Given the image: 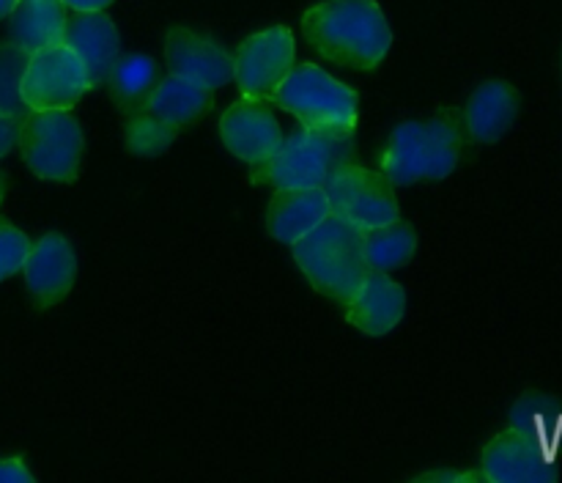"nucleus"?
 <instances>
[{
	"instance_id": "nucleus-23",
	"label": "nucleus",
	"mask_w": 562,
	"mask_h": 483,
	"mask_svg": "<svg viewBox=\"0 0 562 483\" xmlns=\"http://www.w3.org/2000/svg\"><path fill=\"white\" fill-rule=\"evenodd\" d=\"M27 53L14 42L0 44V113L22 121L31 110L22 102V75H25Z\"/></svg>"
},
{
	"instance_id": "nucleus-21",
	"label": "nucleus",
	"mask_w": 562,
	"mask_h": 483,
	"mask_svg": "<svg viewBox=\"0 0 562 483\" xmlns=\"http://www.w3.org/2000/svg\"><path fill=\"white\" fill-rule=\"evenodd\" d=\"M108 80L115 102L124 108H137L157 82V64L148 55H121Z\"/></svg>"
},
{
	"instance_id": "nucleus-14",
	"label": "nucleus",
	"mask_w": 562,
	"mask_h": 483,
	"mask_svg": "<svg viewBox=\"0 0 562 483\" xmlns=\"http://www.w3.org/2000/svg\"><path fill=\"white\" fill-rule=\"evenodd\" d=\"M64 44L82 60L91 86H102L121 58V36L115 22L102 11H77L66 20Z\"/></svg>"
},
{
	"instance_id": "nucleus-16",
	"label": "nucleus",
	"mask_w": 562,
	"mask_h": 483,
	"mask_svg": "<svg viewBox=\"0 0 562 483\" xmlns=\"http://www.w3.org/2000/svg\"><path fill=\"white\" fill-rule=\"evenodd\" d=\"M519 115V91L505 80H488L470 97L464 126L475 143H497Z\"/></svg>"
},
{
	"instance_id": "nucleus-11",
	"label": "nucleus",
	"mask_w": 562,
	"mask_h": 483,
	"mask_svg": "<svg viewBox=\"0 0 562 483\" xmlns=\"http://www.w3.org/2000/svg\"><path fill=\"white\" fill-rule=\"evenodd\" d=\"M483 475L492 483H541L558 475L541 442L527 428H505L483 448Z\"/></svg>"
},
{
	"instance_id": "nucleus-4",
	"label": "nucleus",
	"mask_w": 562,
	"mask_h": 483,
	"mask_svg": "<svg viewBox=\"0 0 562 483\" xmlns=\"http://www.w3.org/2000/svg\"><path fill=\"white\" fill-rule=\"evenodd\" d=\"M355 157V130H311L300 126L283 137L278 151L252 165V179L274 190H311L324 187L338 165Z\"/></svg>"
},
{
	"instance_id": "nucleus-1",
	"label": "nucleus",
	"mask_w": 562,
	"mask_h": 483,
	"mask_svg": "<svg viewBox=\"0 0 562 483\" xmlns=\"http://www.w3.org/2000/svg\"><path fill=\"white\" fill-rule=\"evenodd\" d=\"M307 44L327 60L371 71L387 58L393 31L376 0H324L302 14Z\"/></svg>"
},
{
	"instance_id": "nucleus-9",
	"label": "nucleus",
	"mask_w": 562,
	"mask_h": 483,
	"mask_svg": "<svg viewBox=\"0 0 562 483\" xmlns=\"http://www.w3.org/2000/svg\"><path fill=\"white\" fill-rule=\"evenodd\" d=\"M296 64L294 33L285 25L252 33L239 44L234 55V80L241 97L269 102L274 88L285 80Z\"/></svg>"
},
{
	"instance_id": "nucleus-7",
	"label": "nucleus",
	"mask_w": 562,
	"mask_h": 483,
	"mask_svg": "<svg viewBox=\"0 0 562 483\" xmlns=\"http://www.w3.org/2000/svg\"><path fill=\"white\" fill-rule=\"evenodd\" d=\"M324 192H327L329 212L360 231L382 228L401 220L393 181L382 170L376 173L355 162H344L324 181Z\"/></svg>"
},
{
	"instance_id": "nucleus-22",
	"label": "nucleus",
	"mask_w": 562,
	"mask_h": 483,
	"mask_svg": "<svg viewBox=\"0 0 562 483\" xmlns=\"http://www.w3.org/2000/svg\"><path fill=\"white\" fill-rule=\"evenodd\" d=\"M176 132H179L176 126L165 124L157 115L148 113L143 104H137V108H130V115H126L124 141L126 148L137 157H159L173 146Z\"/></svg>"
},
{
	"instance_id": "nucleus-8",
	"label": "nucleus",
	"mask_w": 562,
	"mask_h": 483,
	"mask_svg": "<svg viewBox=\"0 0 562 483\" xmlns=\"http://www.w3.org/2000/svg\"><path fill=\"white\" fill-rule=\"evenodd\" d=\"M91 88L86 66L64 42L27 55L20 86L27 110H71Z\"/></svg>"
},
{
	"instance_id": "nucleus-20",
	"label": "nucleus",
	"mask_w": 562,
	"mask_h": 483,
	"mask_svg": "<svg viewBox=\"0 0 562 483\" xmlns=\"http://www.w3.org/2000/svg\"><path fill=\"white\" fill-rule=\"evenodd\" d=\"M417 250V234L404 220L382 225V228L366 231V258L368 267L376 272H390L412 261Z\"/></svg>"
},
{
	"instance_id": "nucleus-13",
	"label": "nucleus",
	"mask_w": 562,
	"mask_h": 483,
	"mask_svg": "<svg viewBox=\"0 0 562 483\" xmlns=\"http://www.w3.org/2000/svg\"><path fill=\"white\" fill-rule=\"evenodd\" d=\"M27 294L38 307H53L71 291L77 278V256L71 242L64 234H44L38 242H31L25 263Z\"/></svg>"
},
{
	"instance_id": "nucleus-18",
	"label": "nucleus",
	"mask_w": 562,
	"mask_h": 483,
	"mask_svg": "<svg viewBox=\"0 0 562 483\" xmlns=\"http://www.w3.org/2000/svg\"><path fill=\"white\" fill-rule=\"evenodd\" d=\"M66 3L64 0H16L9 14L11 42L27 55L49 44L64 42Z\"/></svg>"
},
{
	"instance_id": "nucleus-27",
	"label": "nucleus",
	"mask_w": 562,
	"mask_h": 483,
	"mask_svg": "<svg viewBox=\"0 0 562 483\" xmlns=\"http://www.w3.org/2000/svg\"><path fill=\"white\" fill-rule=\"evenodd\" d=\"M16 141H20V121L0 113V159H3L5 154H11Z\"/></svg>"
},
{
	"instance_id": "nucleus-17",
	"label": "nucleus",
	"mask_w": 562,
	"mask_h": 483,
	"mask_svg": "<svg viewBox=\"0 0 562 483\" xmlns=\"http://www.w3.org/2000/svg\"><path fill=\"white\" fill-rule=\"evenodd\" d=\"M329 201L324 187L311 190H278L269 203L267 228L278 242L294 245L305 234H311L324 217H329Z\"/></svg>"
},
{
	"instance_id": "nucleus-19",
	"label": "nucleus",
	"mask_w": 562,
	"mask_h": 483,
	"mask_svg": "<svg viewBox=\"0 0 562 483\" xmlns=\"http://www.w3.org/2000/svg\"><path fill=\"white\" fill-rule=\"evenodd\" d=\"M212 102L214 91L187 80V77L168 75L162 82H157V86L148 91V97L143 99V108L151 115H157L159 121H165V124L181 130V126L192 124V121H198L201 115H206Z\"/></svg>"
},
{
	"instance_id": "nucleus-29",
	"label": "nucleus",
	"mask_w": 562,
	"mask_h": 483,
	"mask_svg": "<svg viewBox=\"0 0 562 483\" xmlns=\"http://www.w3.org/2000/svg\"><path fill=\"white\" fill-rule=\"evenodd\" d=\"M14 5H16V0H0V20H5V16L11 14V11H14Z\"/></svg>"
},
{
	"instance_id": "nucleus-3",
	"label": "nucleus",
	"mask_w": 562,
	"mask_h": 483,
	"mask_svg": "<svg viewBox=\"0 0 562 483\" xmlns=\"http://www.w3.org/2000/svg\"><path fill=\"white\" fill-rule=\"evenodd\" d=\"M461 130L453 115L428 121H404L390 132V141L379 157V170L393 184L448 179L459 165Z\"/></svg>"
},
{
	"instance_id": "nucleus-12",
	"label": "nucleus",
	"mask_w": 562,
	"mask_h": 483,
	"mask_svg": "<svg viewBox=\"0 0 562 483\" xmlns=\"http://www.w3.org/2000/svg\"><path fill=\"white\" fill-rule=\"evenodd\" d=\"M220 137L234 157L261 165L280 148L283 130L267 102L241 97L220 119Z\"/></svg>"
},
{
	"instance_id": "nucleus-5",
	"label": "nucleus",
	"mask_w": 562,
	"mask_h": 483,
	"mask_svg": "<svg viewBox=\"0 0 562 483\" xmlns=\"http://www.w3.org/2000/svg\"><path fill=\"white\" fill-rule=\"evenodd\" d=\"M269 102L311 130H357L360 93L316 64H294Z\"/></svg>"
},
{
	"instance_id": "nucleus-25",
	"label": "nucleus",
	"mask_w": 562,
	"mask_h": 483,
	"mask_svg": "<svg viewBox=\"0 0 562 483\" xmlns=\"http://www.w3.org/2000/svg\"><path fill=\"white\" fill-rule=\"evenodd\" d=\"M415 481H434V483H439V481H448V483H477V481H486V475H483V470L477 472V470H467V472H461V470H439V472H423V475H417Z\"/></svg>"
},
{
	"instance_id": "nucleus-15",
	"label": "nucleus",
	"mask_w": 562,
	"mask_h": 483,
	"mask_svg": "<svg viewBox=\"0 0 562 483\" xmlns=\"http://www.w3.org/2000/svg\"><path fill=\"white\" fill-rule=\"evenodd\" d=\"M406 313V291L404 285L395 283L387 272H371L362 278L360 289L351 294L346 302V322L357 327L360 333L373 335H387L401 324Z\"/></svg>"
},
{
	"instance_id": "nucleus-28",
	"label": "nucleus",
	"mask_w": 562,
	"mask_h": 483,
	"mask_svg": "<svg viewBox=\"0 0 562 483\" xmlns=\"http://www.w3.org/2000/svg\"><path fill=\"white\" fill-rule=\"evenodd\" d=\"M64 3L75 11H102L108 9L113 0H64Z\"/></svg>"
},
{
	"instance_id": "nucleus-24",
	"label": "nucleus",
	"mask_w": 562,
	"mask_h": 483,
	"mask_svg": "<svg viewBox=\"0 0 562 483\" xmlns=\"http://www.w3.org/2000/svg\"><path fill=\"white\" fill-rule=\"evenodd\" d=\"M27 250H31V239L20 228L0 220V283L20 272Z\"/></svg>"
},
{
	"instance_id": "nucleus-2",
	"label": "nucleus",
	"mask_w": 562,
	"mask_h": 483,
	"mask_svg": "<svg viewBox=\"0 0 562 483\" xmlns=\"http://www.w3.org/2000/svg\"><path fill=\"white\" fill-rule=\"evenodd\" d=\"M291 247L307 283L340 305L351 300L362 278L371 272L366 258V231L355 228L338 214L324 217L311 234L296 239Z\"/></svg>"
},
{
	"instance_id": "nucleus-10",
	"label": "nucleus",
	"mask_w": 562,
	"mask_h": 483,
	"mask_svg": "<svg viewBox=\"0 0 562 483\" xmlns=\"http://www.w3.org/2000/svg\"><path fill=\"white\" fill-rule=\"evenodd\" d=\"M165 60L170 75L187 77L209 91H217L234 80V55L228 53V47L192 27H173L168 33Z\"/></svg>"
},
{
	"instance_id": "nucleus-26",
	"label": "nucleus",
	"mask_w": 562,
	"mask_h": 483,
	"mask_svg": "<svg viewBox=\"0 0 562 483\" xmlns=\"http://www.w3.org/2000/svg\"><path fill=\"white\" fill-rule=\"evenodd\" d=\"M0 483H33V472L22 459H0Z\"/></svg>"
},
{
	"instance_id": "nucleus-6",
	"label": "nucleus",
	"mask_w": 562,
	"mask_h": 483,
	"mask_svg": "<svg viewBox=\"0 0 562 483\" xmlns=\"http://www.w3.org/2000/svg\"><path fill=\"white\" fill-rule=\"evenodd\" d=\"M20 151L27 168L47 181H75L82 165V126L69 110H31L20 121Z\"/></svg>"
},
{
	"instance_id": "nucleus-30",
	"label": "nucleus",
	"mask_w": 562,
	"mask_h": 483,
	"mask_svg": "<svg viewBox=\"0 0 562 483\" xmlns=\"http://www.w3.org/2000/svg\"><path fill=\"white\" fill-rule=\"evenodd\" d=\"M3 195H5V179L3 173H0V201H3Z\"/></svg>"
}]
</instances>
